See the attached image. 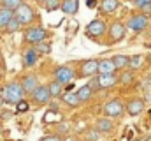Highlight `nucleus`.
Returning a JSON list of instances; mask_svg holds the SVG:
<instances>
[{
    "label": "nucleus",
    "instance_id": "nucleus-36",
    "mask_svg": "<svg viewBox=\"0 0 151 141\" xmlns=\"http://www.w3.org/2000/svg\"><path fill=\"white\" fill-rule=\"evenodd\" d=\"M93 5H95V2L93 0H88V7H93Z\"/></svg>",
    "mask_w": 151,
    "mask_h": 141
},
{
    "label": "nucleus",
    "instance_id": "nucleus-19",
    "mask_svg": "<svg viewBox=\"0 0 151 141\" xmlns=\"http://www.w3.org/2000/svg\"><path fill=\"white\" fill-rule=\"evenodd\" d=\"M76 94H77V97H79L81 102H86V101H90V99L93 97V90L90 88V85H83Z\"/></svg>",
    "mask_w": 151,
    "mask_h": 141
},
{
    "label": "nucleus",
    "instance_id": "nucleus-6",
    "mask_svg": "<svg viewBox=\"0 0 151 141\" xmlns=\"http://www.w3.org/2000/svg\"><path fill=\"white\" fill-rule=\"evenodd\" d=\"M74 78H76V72H74V69H72L70 65H58V67L55 69V79L60 81L62 85L72 83Z\"/></svg>",
    "mask_w": 151,
    "mask_h": 141
},
{
    "label": "nucleus",
    "instance_id": "nucleus-21",
    "mask_svg": "<svg viewBox=\"0 0 151 141\" xmlns=\"http://www.w3.org/2000/svg\"><path fill=\"white\" fill-rule=\"evenodd\" d=\"M63 102L67 106H70V108H77V106L81 104V101H79V97H77L76 92H67V94H63Z\"/></svg>",
    "mask_w": 151,
    "mask_h": 141
},
{
    "label": "nucleus",
    "instance_id": "nucleus-15",
    "mask_svg": "<svg viewBox=\"0 0 151 141\" xmlns=\"http://www.w3.org/2000/svg\"><path fill=\"white\" fill-rule=\"evenodd\" d=\"M39 51L35 49V48H28L25 53H23V65L25 67H32V65H35L39 60Z\"/></svg>",
    "mask_w": 151,
    "mask_h": 141
},
{
    "label": "nucleus",
    "instance_id": "nucleus-2",
    "mask_svg": "<svg viewBox=\"0 0 151 141\" xmlns=\"http://www.w3.org/2000/svg\"><path fill=\"white\" fill-rule=\"evenodd\" d=\"M90 88L91 90H95V88H100V90H106V88H113L118 85V78H116V74H99L95 79H91L90 83Z\"/></svg>",
    "mask_w": 151,
    "mask_h": 141
},
{
    "label": "nucleus",
    "instance_id": "nucleus-34",
    "mask_svg": "<svg viewBox=\"0 0 151 141\" xmlns=\"http://www.w3.org/2000/svg\"><path fill=\"white\" fill-rule=\"evenodd\" d=\"M121 81H123V83H130V81H132V74H130V72H127V74L121 78Z\"/></svg>",
    "mask_w": 151,
    "mask_h": 141
},
{
    "label": "nucleus",
    "instance_id": "nucleus-24",
    "mask_svg": "<svg viewBox=\"0 0 151 141\" xmlns=\"http://www.w3.org/2000/svg\"><path fill=\"white\" fill-rule=\"evenodd\" d=\"M142 65V55H134V57H130V60H128V67L132 70L139 69Z\"/></svg>",
    "mask_w": 151,
    "mask_h": 141
},
{
    "label": "nucleus",
    "instance_id": "nucleus-5",
    "mask_svg": "<svg viewBox=\"0 0 151 141\" xmlns=\"http://www.w3.org/2000/svg\"><path fill=\"white\" fill-rule=\"evenodd\" d=\"M47 39V30L40 25H35V27H30L27 28L25 32V41L30 42V44H37L40 41H46Z\"/></svg>",
    "mask_w": 151,
    "mask_h": 141
},
{
    "label": "nucleus",
    "instance_id": "nucleus-3",
    "mask_svg": "<svg viewBox=\"0 0 151 141\" xmlns=\"http://www.w3.org/2000/svg\"><path fill=\"white\" fill-rule=\"evenodd\" d=\"M14 18L21 23V25H30L35 20V11L28 5V4H19V7L14 9Z\"/></svg>",
    "mask_w": 151,
    "mask_h": 141
},
{
    "label": "nucleus",
    "instance_id": "nucleus-11",
    "mask_svg": "<svg viewBox=\"0 0 151 141\" xmlns=\"http://www.w3.org/2000/svg\"><path fill=\"white\" fill-rule=\"evenodd\" d=\"M104 115L106 116H109V118H118V116H121L123 115V104L119 102V101H109L107 104L104 106Z\"/></svg>",
    "mask_w": 151,
    "mask_h": 141
},
{
    "label": "nucleus",
    "instance_id": "nucleus-23",
    "mask_svg": "<svg viewBox=\"0 0 151 141\" xmlns=\"http://www.w3.org/2000/svg\"><path fill=\"white\" fill-rule=\"evenodd\" d=\"M111 60H113V64L116 65V69H125V67H128L130 57H127V55H114Z\"/></svg>",
    "mask_w": 151,
    "mask_h": 141
},
{
    "label": "nucleus",
    "instance_id": "nucleus-33",
    "mask_svg": "<svg viewBox=\"0 0 151 141\" xmlns=\"http://www.w3.org/2000/svg\"><path fill=\"white\" fill-rule=\"evenodd\" d=\"M141 11H142V14H150L151 12V2L150 4H146L144 7H141Z\"/></svg>",
    "mask_w": 151,
    "mask_h": 141
},
{
    "label": "nucleus",
    "instance_id": "nucleus-38",
    "mask_svg": "<svg viewBox=\"0 0 151 141\" xmlns=\"http://www.w3.org/2000/svg\"><path fill=\"white\" fill-rule=\"evenodd\" d=\"M39 2H40V4H44V2H46V0H39Z\"/></svg>",
    "mask_w": 151,
    "mask_h": 141
},
{
    "label": "nucleus",
    "instance_id": "nucleus-26",
    "mask_svg": "<svg viewBox=\"0 0 151 141\" xmlns=\"http://www.w3.org/2000/svg\"><path fill=\"white\" fill-rule=\"evenodd\" d=\"M60 4H62V0H46V2H44V9L51 12V11L60 9Z\"/></svg>",
    "mask_w": 151,
    "mask_h": 141
},
{
    "label": "nucleus",
    "instance_id": "nucleus-20",
    "mask_svg": "<svg viewBox=\"0 0 151 141\" xmlns=\"http://www.w3.org/2000/svg\"><path fill=\"white\" fill-rule=\"evenodd\" d=\"M12 16H14V11L0 7V28H5V25L12 20Z\"/></svg>",
    "mask_w": 151,
    "mask_h": 141
},
{
    "label": "nucleus",
    "instance_id": "nucleus-9",
    "mask_svg": "<svg viewBox=\"0 0 151 141\" xmlns=\"http://www.w3.org/2000/svg\"><path fill=\"white\" fill-rule=\"evenodd\" d=\"M107 32H109V44H114V42H118V41H121V39L125 37L127 28H125V25H123V23L114 21L113 25L107 28Z\"/></svg>",
    "mask_w": 151,
    "mask_h": 141
},
{
    "label": "nucleus",
    "instance_id": "nucleus-13",
    "mask_svg": "<svg viewBox=\"0 0 151 141\" xmlns=\"http://www.w3.org/2000/svg\"><path fill=\"white\" fill-rule=\"evenodd\" d=\"M95 129H97L99 132H102V134H109V132H113V129H114L113 118H109V116L99 118V120L95 122Z\"/></svg>",
    "mask_w": 151,
    "mask_h": 141
},
{
    "label": "nucleus",
    "instance_id": "nucleus-22",
    "mask_svg": "<svg viewBox=\"0 0 151 141\" xmlns=\"http://www.w3.org/2000/svg\"><path fill=\"white\" fill-rule=\"evenodd\" d=\"M47 88H49L51 97H55V99H56V97H60V95H62V92H63V85H62L60 81H56V79H55V81H51V83L47 85Z\"/></svg>",
    "mask_w": 151,
    "mask_h": 141
},
{
    "label": "nucleus",
    "instance_id": "nucleus-18",
    "mask_svg": "<svg viewBox=\"0 0 151 141\" xmlns=\"http://www.w3.org/2000/svg\"><path fill=\"white\" fill-rule=\"evenodd\" d=\"M118 7H119V0H102L100 2V11L104 14H113Z\"/></svg>",
    "mask_w": 151,
    "mask_h": 141
},
{
    "label": "nucleus",
    "instance_id": "nucleus-14",
    "mask_svg": "<svg viewBox=\"0 0 151 141\" xmlns=\"http://www.w3.org/2000/svg\"><path fill=\"white\" fill-rule=\"evenodd\" d=\"M37 85H39V79H37V76H34V74H27L21 79V86H23L25 94H32L37 88Z\"/></svg>",
    "mask_w": 151,
    "mask_h": 141
},
{
    "label": "nucleus",
    "instance_id": "nucleus-39",
    "mask_svg": "<svg viewBox=\"0 0 151 141\" xmlns=\"http://www.w3.org/2000/svg\"><path fill=\"white\" fill-rule=\"evenodd\" d=\"M0 58H2V51H0Z\"/></svg>",
    "mask_w": 151,
    "mask_h": 141
},
{
    "label": "nucleus",
    "instance_id": "nucleus-16",
    "mask_svg": "<svg viewBox=\"0 0 151 141\" xmlns=\"http://www.w3.org/2000/svg\"><path fill=\"white\" fill-rule=\"evenodd\" d=\"M60 9H62L63 14L72 16V14H76V12L79 11V0H62Z\"/></svg>",
    "mask_w": 151,
    "mask_h": 141
},
{
    "label": "nucleus",
    "instance_id": "nucleus-8",
    "mask_svg": "<svg viewBox=\"0 0 151 141\" xmlns=\"http://www.w3.org/2000/svg\"><path fill=\"white\" fill-rule=\"evenodd\" d=\"M99 72V60H84L81 65H79V74L76 76H81V78H90V76H95Z\"/></svg>",
    "mask_w": 151,
    "mask_h": 141
},
{
    "label": "nucleus",
    "instance_id": "nucleus-4",
    "mask_svg": "<svg viewBox=\"0 0 151 141\" xmlns=\"http://www.w3.org/2000/svg\"><path fill=\"white\" fill-rule=\"evenodd\" d=\"M106 32H107V25H106L102 20H93V21L88 23L86 28H84V34L88 35L90 39H100Z\"/></svg>",
    "mask_w": 151,
    "mask_h": 141
},
{
    "label": "nucleus",
    "instance_id": "nucleus-12",
    "mask_svg": "<svg viewBox=\"0 0 151 141\" xmlns=\"http://www.w3.org/2000/svg\"><path fill=\"white\" fill-rule=\"evenodd\" d=\"M142 109H144V99L134 97V99H130V101L127 102V111H128V115H132V116H137L139 113H142Z\"/></svg>",
    "mask_w": 151,
    "mask_h": 141
},
{
    "label": "nucleus",
    "instance_id": "nucleus-17",
    "mask_svg": "<svg viewBox=\"0 0 151 141\" xmlns=\"http://www.w3.org/2000/svg\"><path fill=\"white\" fill-rule=\"evenodd\" d=\"M116 65L113 64L111 58H104V60H99V74H113L116 72Z\"/></svg>",
    "mask_w": 151,
    "mask_h": 141
},
{
    "label": "nucleus",
    "instance_id": "nucleus-37",
    "mask_svg": "<svg viewBox=\"0 0 151 141\" xmlns=\"http://www.w3.org/2000/svg\"><path fill=\"white\" fill-rule=\"evenodd\" d=\"M4 104V99H2V97H0V106Z\"/></svg>",
    "mask_w": 151,
    "mask_h": 141
},
{
    "label": "nucleus",
    "instance_id": "nucleus-31",
    "mask_svg": "<svg viewBox=\"0 0 151 141\" xmlns=\"http://www.w3.org/2000/svg\"><path fill=\"white\" fill-rule=\"evenodd\" d=\"M40 141H62V140H60V136H56V134H49V136L40 138Z\"/></svg>",
    "mask_w": 151,
    "mask_h": 141
},
{
    "label": "nucleus",
    "instance_id": "nucleus-7",
    "mask_svg": "<svg viewBox=\"0 0 151 141\" xmlns=\"http://www.w3.org/2000/svg\"><path fill=\"white\" fill-rule=\"evenodd\" d=\"M32 95V99H34V102L37 106H44L47 104L53 97H51V94H49V88L46 86V85H37V88L30 94Z\"/></svg>",
    "mask_w": 151,
    "mask_h": 141
},
{
    "label": "nucleus",
    "instance_id": "nucleus-1",
    "mask_svg": "<svg viewBox=\"0 0 151 141\" xmlns=\"http://www.w3.org/2000/svg\"><path fill=\"white\" fill-rule=\"evenodd\" d=\"M0 97L4 99V102H11V104L19 102V101L25 97V92H23L21 83H18V81H11V83H7L5 86L0 88Z\"/></svg>",
    "mask_w": 151,
    "mask_h": 141
},
{
    "label": "nucleus",
    "instance_id": "nucleus-29",
    "mask_svg": "<svg viewBox=\"0 0 151 141\" xmlns=\"http://www.w3.org/2000/svg\"><path fill=\"white\" fill-rule=\"evenodd\" d=\"M28 102L25 101V99H21L19 102H16V109H18V113H25V111H28Z\"/></svg>",
    "mask_w": 151,
    "mask_h": 141
},
{
    "label": "nucleus",
    "instance_id": "nucleus-35",
    "mask_svg": "<svg viewBox=\"0 0 151 141\" xmlns=\"http://www.w3.org/2000/svg\"><path fill=\"white\" fill-rule=\"evenodd\" d=\"M62 141H76V138H72V136H67L65 140H62Z\"/></svg>",
    "mask_w": 151,
    "mask_h": 141
},
{
    "label": "nucleus",
    "instance_id": "nucleus-25",
    "mask_svg": "<svg viewBox=\"0 0 151 141\" xmlns=\"http://www.w3.org/2000/svg\"><path fill=\"white\" fill-rule=\"evenodd\" d=\"M19 28H21V23H19V21H18L14 16H12V20H11L7 25H5V30H7L9 34H14V32H18Z\"/></svg>",
    "mask_w": 151,
    "mask_h": 141
},
{
    "label": "nucleus",
    "instance_id": "nucleus-32",
    "mask_svg": "<svg viewBox=\"0 0 151 141\" xmlns=\"http://www.w3.org/2000/svg\"><path fill=\"white\" fill-rule=\"evenodd\" d=\"M150 2L151 0H134V5H137V7L141 9V7H144L146 4H150Z\"/></svg>",
    "mask_w": 151,
    "mask_h": 141
},
{
    "label": "nucleus",
    "instance_id": "nucleus-27",
    "mask_svg": "<svg viewBox=\"0 0 151 141\" xmlns=\"http://www.w3.org/2000/svg\"><path fill=\"white\" fill-rule=\"evenodd\" d=\"M0 4H2V7L14 11V9L19 7V4H23V2H21V0H0Z\"/></svg>",
    "mask_w": 151,
    "mask_h": 141
},
{
    "label": "nucleus",
    "instance_id": "nucleus-10",
    "mask_svg": "<svg viewBox=\"0 0 151 141\" xmlns=\"http://www.w3.org/2000/svg\"><path fill=\"white\" fill-rule=\"evenodd\" d=\"M127 27L130 30H134V32H142L144 28H148V16L146 14H134L128 20V25Z\"/></svg>",
    "mask_w": 151,
    "mask_h": 141
},
{
    "label": "nucleus",
    "instance_id": "nucleus-28",
    "mask_svg": "<svg viewBox=\"0 0 151 141\" xmlns=\"http://www.w3.org/2000/svg\"><path fill=\"white\" fill-rule=\"evenodd\" d=\"M34 48L39 51V55H42V53H49L51 51V46L47 44V42H44V41H40L37 44H34Z\"/></svg>",
    "mask_w": 151,
    "mask_h": 141
},
{
    "label": "nucleus",
    "instance_id": "nucleus-30",
    "mask_svg": "<svg viewBox=\"0 0 151 141\" xmlns=\"http://www.w3.org/2000/svg\"><path fill=\"white\" fill-rule=\"evenodd\" d=\"M99 134H100V132H99L95 127L90 129V131H88V136H86V141H97L99 140Z\"/></svg>",
    "mask_w": 151,
    "mask_h": 141
}]
</instances>
